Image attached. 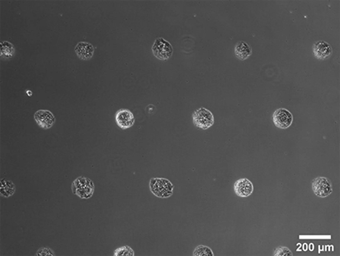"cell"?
I'll list each match as a JSON object with an SVG mask.
<instances>
[{
	"label": "cell",
	"mask_w": 340,
	"mask_h": 256,
	"mask_svg": "<svg viewBox=\"0 0 340 256\" xmlns=\"http://www.w3.org/2000/svg\"><path fill=\"white\" fill-rule=\"evenodd\" d=\"M94 184L92 180L80 176L73 181L72 190L76 195L81 199H89L94 193Z\"/></svg>",
	"instance_id": "cell-1"
},
{
	"label": "cell",
	"mask_w": 340,
	"mask_h": 256,
	"mask_svg": "<svg viewBox=\"0 0 340 256\" xmlns=\"http://www.w3.org/2000/svg\"><path fill=\"white\" fill-rule=\"evenodd\" d=\"M150 190L157 197L168 198L172 195L174 187L168 179L151 178Z\"/></svg>",
	"instance_id": "cell-2"
},
{
	"label": "cell",
	"mask_w": 340,
	"mask_h": 256,
	"mask_svg": "<svg viewBox=\"0 0 340 256\" xmlns=\"http://www.w3.org/2000/svg\"><path fill=\"white\" fill-rule=\"evenodd\" d=\"M192 119L194 125L203 130H207L214 124V116L212 111L204 107H201L194 111Z\"/></svg>",
	"instance_id": "cell-3"
},
{
	"label": "cell",
	"mask_w": 340,
	"mask_h": 256,
	"mask_svg": "<svg viewBox=\"0 0 340 256\" xmlns=\"http://www.w3.org/2000/svg\"><path fill=\"white\" fill-rule=\"evenodd\" d=\"M152 53L156 59L166 61L172 56L173 47L170 43L166 39L159 38L156 39L152 46Z\"/></svg>",
	"instance_id": "cell-4"
},
{
	"label": "cell",
	"mask_w": 340,
	"mask_h": 256,
	"mask_svg": "<svg viewBox=\"0 0 340 256\" xmlns=\"http://www.w3.org/2000/svg\"><path fill=\"white\" fill-rule=\"evenodd\" d=\"M313 191L319 197H327L333 192L331 182L325 177H317L313 181Z\"/></svg>",
	"instance_id": "cell-5"
},
{
	"label": "cell",
	"mask_w": 340,
	"mask_h": 256,
	"mask_svg": "<svg viewBox=\"0 0 340 256\" xmlns=\"http://www.w3.org/2000/svg\"><path fill=\"white\" fill-rule=\"evenodd\" d=\"M273 122L275 125L280 129L290 128L293 122V115L287 109L279 108L276 110L273 114Z\"/></svg>",
	"instance_id": "cell-6"
},
{
	"label": "cell",
	"mask_w": 340,
	"mask_h": 256,
	"mask_svg": "<svg viewBox=\"0 0 340 256\" xmlns=\"http://www.w3.org/2000/svg\"><path fill=\"white\" fill-rule=\"evenodd\" d=\"M34 119L37 124L42 129H49L55 123L54 115L48 110H39L34 114Z\"/></svg>",
	"instance_id": "cell-7"
},
{
	"label": "cell",
	"mask_w": 340,
	"mask_h": 256,
	"mask_svg": "<svg viewBox=\"0 0 340 256\" xmlns=\"http://www.w3.org/2000/svg\"><path fill=\"white\" fill-rule=\"evenodd\" d=\"M116 123L123 130L131 128L135 123L133 113L128 109H120L116 113Z\"/></svg>",
	"instance_id": "cell-8"
},
{
	"label": "cell",
	"mask_w": 340,
	"mask_h": 256,
	"mask_svg": "<svg viewBox=\"0 0 340 256\" xmlns=\"http://www.w3.org/2000/svg\"><path fill=\"white\" fill-rule=\"evenodd\" d=\"M234 190L235 194L240 197H248L253 193V184L248 179L242 178L234 183Z\"/></svg>",
	"instance_id": "cell-9"
},
{
	"label": "cell",
	"mask_w": 340,
	"mask_h": 256,
	"mask_svg": "<svg viewBox=\"0 0 340 256\" xmlns=\"http://www.w3.org/2000/svg\"><path fill=\"white\" fill-rule=\"evenodd\" d=\"M313 53L316 59L325 60L331 57L333 48L330 44L324 41H319L313 46Z\"/></svg>",
	"instance_id": "cell-10"
},
{
	"label": "cell",
	"mask_w": 340,
	"mask_h": 256,
	"mask_svg": "<svg viewBox=\"0 0 340 256\" xmlns=\"http://www.w3.org/2000/svg\"><path fill=\"white\" fill-rule=\"evenodd\" d=\"M75 53L79 59L87 61L92 59L94 53V47L89 43L80 42L75 46Z\"/></svg>",
	"instance_id": "cell-11"
},
{
	"label": "cell",
	"mask_w": 340,
	"mask_h": 256,
	"mask_svg": "<svg viewBox=\"0 0 340 256\" xmlns=\"http://www.w3.org/2000/svg\"><path fill=\"white\" fill-rule=\"evenodd\" d=\"M234 53L237 57V59L240 60H246L251 55L252 50L251 47L249 46L246 42L240 41L238 42L234 47Z\"/></svg>",
	"instance_id": "cell-12"
},
{
	"label": "cell",
	"mask_w": 340,
	"mask_h": 256,
	"mask_svg": "<svg viewBox=\"0 0 340 256\" xmlns=\"http://www.w3.org/2000/svg\"><path fill=\"white\" fill-rule=\"evenodd\" d=\"M15 54V47L10 43L4 41L0 43V56L3 60H8Z\"/></svg>",
	"instance_id": "cell-13"
},
{
	"label": "cell",
	"mask_w": 340,
	"mask_h": 256,
	"mask_svg": "<svg viewBox=\"0 0 340 256\" xmlns=\"http://www.w3.org/2000/svg\"><path fill=\"white\" fill-rule=\"evenodd\" d=\"M1 194L5 197H9L10 195H13L15 192V187L12 181L8 180H2L1 181V187H0Z\"/></svg>",
	"instance_id": "cell-14"
},
{
	"label": "cell",
	"mask_w": 340,
	"mask_h": 256,
	"mask_svg": "<svg viewBox=\"0 0 340 256\" xmlns=\"http://www.w3.org/2000/svg\"><path fill=\"white\" fill-rule=\"evenodd\" d=\"M193 256H214L213 255V252H212V250L210 249L209 247L207 246H204V245H200L198 247H196L195 251H194V253H193Z\"/></svg>",
	"instance_id": "cell-15"
},
{
	"label": "cell",
	"mask_w": 340,
	"mask_h": 256,
	"mask_svg": "<svg viewBox=\"0 0 340 256\" xmlns=\"http://www.w3.org/2000/svg\"><path fill=\"white\" fill-rule=\"evenodd\" d=\"M114 256H134V251L131 250V248L129 246H124V247H121L119 249L116 250L114 252Z\"/></svg>",
	"instance_id": "cell-16"
},
{
	"label": "cell",
	"mask_w": 340,
	"mask_h": 256,
	"mask_svg": "<svg viewBox=\"0 0 340 256\" xmlns=\"http://www.w3.org/2000/svg\"><path fill=\"white\" fill-rule=\"evenodd\" d=\"M274 256H293L292 255V252L286 247H279L276 249L275 253H274Z\"/></svg>",
	"instance_id": "cell-17"
},
{
	"label": "cell",
	"mask_w": 340,
	"mask_h": 256,
	"mask_svg": "<svg viewBox=\"0 0 340 256\" xmlns=\"http://www.w3.org/2000/svg\"><path fill=\"white\" fill-rule=\"evenodd\" d=\"M37 256H55L53 251L48 248H42L37 252Z\"/></svg>",
	"instance_id": "cell-18"
}]
</instances>
